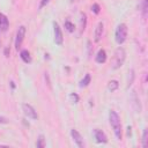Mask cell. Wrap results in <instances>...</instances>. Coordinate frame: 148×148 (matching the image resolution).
Instances as JSON below:
<instances>
[{"label":"cell","mask_w":148,"mask_h":148,"mask_svg":"<svg viewBox=\"0 0 148 148\" xmlns=\"http://www.w3.org/2000/svg\"><path fill=\"white\" fill-rule=\"evenodd\" d=\"M94 134H95L96 142H98V143H106V142H108V138H106L105 133H104L102 130L96 128V130L94 131Z\"/></svg>","instance_id":"7"},{"label":"cell","mask_w":148,"mask_h":148,"mask_svg":"<svg viewBox=\"0 0 148 148\" xmlns=\"http://www.w3.org/2000/svg\"><path fill=\"white\" fill-rule=\"evenodd\" d=\"M91 10H92V13L98 14V13L101 12V7H99V5H98V3H94V5L91 6Z\"/></svg>","instance_id":"22"},{"label":"cell","mask_w":148,"mask_h":148,"mask_svg":"<svg viewBox=\"0 0 148 148\" xmlns=\"http://www.w3.org/2000/svg\"><path fill=\"white\" fill-rule=\"evenodd\" d=\"M148 145V130L146 128L143 131V134H142V147L146 148Z\"/></svg>","instance_id":"21"},{"label":"cell","mask_w":148,"mask_h":148,"mask_svg":"<svg viewBox=\"0 0 148 148\" xmlns=\"http://www.w3.org/2000/svg\"><path fill=\"white\" fill-rule=\"evenodd\" d=\"M0 30H1V29H0Z\"/></svg>","instance_id":"30"},{"label":"cell","mask_w":148,"mask_h":148,"mask_svg":"<svg viewBox=\"0 0 148 148\" xmlns=\"http://www.w3.org/2000/svg\"><path fill=\"white\" fill-rule=\"evenodd\" d=\"M24 36H25V27L24 25H21L18 27L17 29V32H16V38H15V47L16 50H18L22 45V42L24 39Z\"/></svg>","instance_id":"4"},{"label":"cell","mask_w":148,"mask_h":148,"mask_svg":"<svg viewBox=\"0 0 148 148\" xmlns=\"http://www.w3.org/2000/svg\"><path fill=\"white\" fill-rule=\"evenodd\" d=\"M20 57L25 64H30L31 62V56H30V52L28 50H22L21 53H20Z\"/></svg>","instance_id":"13"},{"label":"cell","mask_w":148,"mask_h":148,"mask_svg":"<svg viewBox=\"0 0 148 148\" xmlns=\"http://www.w3.org/2000/svg\"><path fill=\"white\" fill-rule=\"evenodd\" d=\"M87 25V15L84 13H81V18H80V32L79 35H82V32L84 31Z\"/></svg>","instance_id":"14"},{"label":"cell","mask_w":148,"mask_h":148,"mask_svg":"<svg viewBox=\"0 0 148 148\" xmlns=\"http://www.w3.org/2000/svg\"><path fill=\"white\" fill-rule=\"evenodd\" d=\"M126 37H127V25L125 23H120L117 27L116 32H114V39H116L117 44L121 45L126 40Z\"/></svg>","instance_id":"3"},{"label":"cell","mask_w":148,"mask_h":148,"mask_svg":"<svg viewBox=\"0 0 148 148\" xmlns=\"http://www.w3.org/2000/svg\"><path fill=\"white\" fill-rule=\"evenodd\" d=\"M134 71L133 69H131L130 72H128V79H127V88H130V86H132V83H133V81H134Z\"/></svg>","instance_id":"20"},{"label":"cell","mask_w":148,"mask_h":148,"mask_svg":"<svg viewBox=\"0 0 148 148\" xmlns=\"http://www.w3.org/2000/svg\"><path fill=\"white\" fill-rule=\"evenodd\" d=\"M7 123H8V119L2 117V116H0V124H7Z\"/></svg>","instance_id":"25"},{"label":"cell","mask_w":148,"mask_h":148,"mask_svg":"<svg viewBox=\"0 0 148 148\" xmlns=\"http://www.w3.org/2000/svg\"><path fill=\"white\" fill-rule=\"evenodd\" d=\"M10 86H12V88H13V89L15 88V84H14V82H13V81H10Z\"/></svg>","instance_id":"28"},{"label":"cell","mask_w":148,"mask_h":148,"mask_svg":"<svg viewBox=\"0 0 148 148\" xmlns=\"http://www.w3.org/2000/svg\"><path fill=\"white\" fill-rule=\"evenodd\" d=\"M125 58H126V53H125V50L123 47H118L116 49L114 53H113V58H112V62H111V66L113 69H118L120 68L123 65H124V61H125Z\"/></svg>","instance_id":"2"},{"label":"cell","mask_w":148,"mask_h":148,"mask_svg":"<svg viewBox=\"0 0 148 148\" xmlns=\"http://www.w3.org/2000/svg\"><path fill=\"white\" fill-rule=\"evenodd\" d=\"M71 135H72V138H73L74 142H75L79 147H83V146H84V143H83V139H82V135H81V134H80L75 128L71 130Z\"/></svg>","instance_id":"8"},{"label":"cell","mask_w":148,"mask_h":148,"mask_svg":"<svg viewBox=\"0 0 148 148\" xmlns=\"http://www.w3.org/2000/svg\"><path fill=\"white\" fill-rule=\"evenodd\" d=\"M36 146H37V148H44V147H45V138H44L43 134H40V135L37 138Z\"/></svg>","instance_id":"18"},{"label":"cell","mask_w":148,"mask_h":148,"mask_svg":"<svg viewBox=\"0 0 148 148\" xmlns=\"http://www.w3.org/2000/svg\"><path fill=\"white\" fill-rule=\"evenodd\" d=\"M90 81H91V76H90L89 73H87V74L84 75V77L80 81V84H79V86H80L81 88H84V87H87V86L90 83Z\"/></svg>","instance_id":"15"},{"label":"cell","mask_w":148,"mask_h":148,"mask_svg":"<svg viewBox=\"0 0 148 148\" xmlns=\"http://www.w3.org/2000/svg\"><path fill=\"white\" fill-rule=\"evenodd\" d=\"M147 9H148V0H142V2H141V13H142V17H143V20H146V16H147Z\"/></svg>","instance_id":"17"},{"label":"cell","mask_w":148,"mask_h":148,"mask_svg":"<svg viewBox=\"0 0 148 148\" xmlns=\"http://www.w3.org/2000/svg\"><path fill=\"white\" fill-rule=\"evenodd\" d=\"M69 98L72 99V102H74V103H77L79 102V96H77V94H75V92H72L71 95H69Z\"/></svg>","instance_id":"23"},{"label":"cell","mask_w":148,"mask_h":148,"mask_svg":"<svg viewBox=\"0 0 148 148\" xmlns=\"http://www.w3.org/2000/svg\"><path fill=\"white\" fill-rule=\"evenodd\" d=\"M22 109H23V112H24V114L28 117V118H30V119H34V120H36L37 118H38V114H37V112H36V110L30 105V104H27V103H24L23 105H22Z\"/></svg>","instance_id":"6"},{"label":"cell","mask_w":148,"mask_h":148,"mask_svg":"<svg viewBox=\"0 0 148 148\" xmlns=\"http://www.w3.org/2000/svg\"><path fill=\"white\" fill-rule=\"evenodd\" d=\"M103 30H104V24H103V22H99L95 29V42L101 40V37L103 35Z\"/></svg>","instance_id":"9"},{"label":"cell","mask_w":148,"mask_h":148,"mask_svg":"<svg viewBox=\"0 0 148 148\" xmlns=\"http://www.w3.org/2000/svg\"><path fill=\"white\" fill-rule=\"evenodd\" d=\"M8 25H9V21L7 18V16L2 13H0V29L2 31H7L8 29Z\"/></svg>","instance_id":"10"},{"label":"cell","mask_w":148,"mask_h":148,"mask_svg":"<svg viewBox=\"0 0 148 148\" xmlns=\"http://www.w3.org/2000/svg\"><path fill=\"white\" fill-rule=\"evenodd\" d=\"M65 28H66V30L68 32H74V30H75V25L71 21H68V20L65 21Z\"/></svg>","instance_id":"19"},{"label":"cell","mask_w":148,"mask_h":148,"mask_svg":"<svg viewBox=\"0 0 148 148\" xmlns=\"http://www.w3.org/2000/svg\"><path fill=\"white\" fill-rule=\"evenodd\" d=\"M131 130H132V127L128 126V127H127V135H131V134H132V131H131Z\"/></svg>","instance_id":"27"},{"label":"cell","mask_w":148,"mask_h":148,"mask_svg":"<svg viewBox=\"0 0 148 148\" xmlns=\"http://www.w3.org/2000/svg\"><path fill=\"white\" fill-rule=\"evenodd\" d=\"M118 87H119V82H118L117 80H111V81L108 83V89H109L110 91H116V90L118 89Z\"/></svg>","instance_id":"16"},{"label":"cell","mask_w":148,"mask_h":148,"mask_svg":"<svg viewBox=\"0 0 148 148\" xmlns=\"http://www.w3.org/2000/svg\"><path fill=\"white\" fill-rule=\"evenodd\" d=\"M5 56L6 57H9V47H6L5 49Z\"/></svg>","instance_id":"26"},{"label":"cell","mask_w":148,"mask_h":148,"mask_svg":"<svg viewBox=\"0 0 148 148\" xmlns=\"http://www.w3.org/2000/svg\"><path fill=\"white\" fill-rule=\"evenodd\" d=\"M53 28H54V42L57 45H62L64 43V37H62V31L61 28L57 22H53Z\"/></svg>","instance_id":"5"},{"label":"cell","mask_w":148,"mask_h":148,"mask_svg":"<svg viewBox=\"0 0 148 148\" xmlns=\"http://www.w3.org/2000/svg\"><path fill=\"white\" fill-rule=\"evenodd\" d=\"M71 1H72V2H74V1H75V0H71Z\"/></svg>","instance_id":"29"},{"label":"cell","mask_w":148,"mask_h":148,"mask_svg":"<svg viewBox=\"0 0 148 148\" xmlns=\"http://www.w3.org/2000/svg\"><path fill=\"white\" fill-rule=\"evenodd\" d=\"M49 2H50V0H40L39 6H38V9H42V8H43V7H45Z\"/></svg>","instance_id":"24"},{"label":"cell","mask_w":148,"mask_h":148,"mask_svg":"<svg viewBox=\"0 0 148 148\" xmlns=\"http://www.w3.org/2000/svg\"><path fill=\"white\" fill-rule=\"evenodd\" d=\"M132 99H133V105H134V109L136 110V112H141V105H140V101L136 96V92L135 90L132 91Z\"/></svg>","instance_id":"12"},{"label":"cell","mask_w":148,"mask_h":148,"mask_svg":"<svg viewBox=\"0 0 148 148\" xmlns=\"http://www.w3.org/2000/svg\"><path fill=\"white\" fill-rule=\"evenodd\" d=\"M109 120H110V125L114 132V135L118 140H121V123H120V117L118 116V113L114 110H110L109 112Z\"/></svg>","instance_id":"1"},{"label":"cell","mask_w":148,"mask_h":148,"mask_svg":"<svg viewBox=\"0 0 148 148\" xmlns=\"http://www.w3.org/2000/svg\"><path fill=\"white\" fill-rule=\"evenodd\" d=\"M106 61V52L105 50L101 49L96 54V62L97 64H104Z\"/></svg>","instance_id":"11"}]
</instances>
